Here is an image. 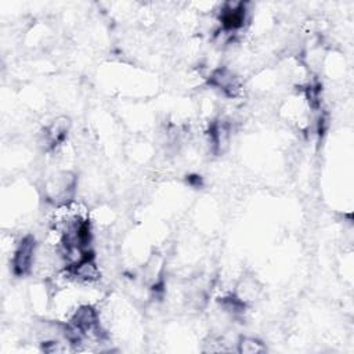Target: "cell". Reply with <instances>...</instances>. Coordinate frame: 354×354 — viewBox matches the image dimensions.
Returning a JSON list of instances; mask_svg holds the SVG:
<instances>
[{"instance_id":"cell-1","label":"cell","mask_w":354,"mask_h":354,"mask_svg":"<svg viewBox=\"0 0 354 354\" xmlns=\"http://www.w3.org/2000/svg\"><path fill=\"white\" fill-rule=\"evenodd\" d=\"M77 178L71 171H62L50 178L44 187L46 198L48 202L61 206L68 205L75 195Z\"/></svg>"},{"instance_id":"cell-2","label":"cell","mask_w":354,"mask_h":354,"mask_svg":"<svg viewBox=\"0 0 354 354\" xmlns=\"http://www.w3.org/2000/svg\"><path fill=\"white\" fill-rule=\"evenodd\" d=\"M68 324L72 325L83 337L93 336L101 340L104 336L100 325L98 311L90 304H84L76 308Z\"/></svg>"},{"instance_id":"cell-9","label":"cell","mask_w":354,"mask_h":354,"mask_svg":"<svg viewBox=\"0 0 354 354\" xmlns=\"http://www.w3.org/2000/svg\"><path fill=\"white\" fill-rule=\"evenodd\" d=\"M236 344H238V351L243 354H257V353L266 351V346L259 339L249 337V336H241Z\"/></svg>"},{"instance_id":"cell-3","label":"cell","mask_w":354,"mask_h":354,"mask_svg":"<svg viewBox=\"0 0 354 354\" xmlns=\"http://www.w3.org/2000/svg\"><path fill=\"white\" fill-rule=\"evenodd\" d=\"M36 246L37 245L33 235H25L18 242L11 260L12 272L15 277H25L32 271L35 264Z\"/></svg>"},{"instance_id":"cell-7","label":"cell","mask_w":354,"mask_h":354,"mask_svg":"<svg viewBox=\"0 0 354 354\" xmlns=\"http://www.w3.org/2000/svg\"><path fill=\"white\" fill-rule=\"evenodd\" d=\"M68 130H69V120L66 118H59L54 120L50 126H47L43 130V144L46 149L51 151V149H55L58 145H61L68 136Z\"/></svg>"},{"instance_id":"cell-8","label":"cell","mask_w":354,"mask_h":354,"mask_svg":"<svg viewBox=\"0 0 354 354\" xmlns=\"http://www.w3.org/2000/svg\"><path fill=\"white\" fill-rule=\"evenodd\" d=\"M209 141L216 153L223 152L224 147H227L230 138V126L224 120H214L209 126Z\"/></svg>"},{"instance_id":"cell-6","label":"cell","mask_w":354,"mask_h":354,"mask_svg":"<svg viewBox=\"0 0 354 354\" xmlns=\"http://www.w3.org/2000/svg\"><path fill=\"white\" fill-rule=\"evenodd\" d=\"M207 83L212 87L220 90L227 97H236L241 90L239 79L236 77V75L232 71H230L225 66L214 69L210 73Z\"/></svg>"},{"instance_id":"cell-5","label":"cell","mask_w":354,"mask_h":354,"mask_svg":"<svg viewBox=\"0 0 354 354\" xmlns=\"http://www.w3.org/2000/svg\"><path fill=\"white\" fill-rule=\"evenodd\" d=\"M246 3H225L220 11V25L224 32H235L241 29L246 21Z\"/></svg>"},{"instance_id":"cell-4","label":"cell","mask_w":354,"mask_h":354,"mask_svg":"<svg viewBox=\"0 0 354 354\" xmlns=\"http://www.w3.org/2000/svg\"><path fill=\"white\" fill-rule=\"evenodd\" d=\"M64 272L66 274V277L80 282L88 283L97 281L100 278V268L97 266L94 252L90 249L76 261L66 264Z\"/></svg>"}]
</instances>
